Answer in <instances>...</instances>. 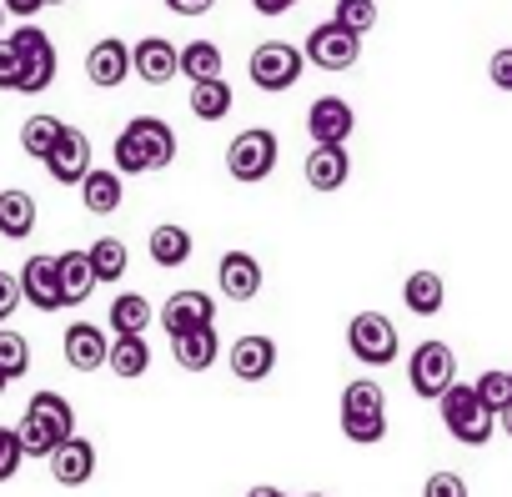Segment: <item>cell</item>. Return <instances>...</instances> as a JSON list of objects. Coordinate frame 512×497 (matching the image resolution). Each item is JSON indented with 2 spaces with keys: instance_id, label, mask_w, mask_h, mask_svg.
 Returning a JSON list of instances; mask_svg holds the SVG:
<instances>
[{
  "instance_id": "ba28073f",
  "label": "cell",
  "mask_w": 512,
  "mask_h": 497,
  "mask_svg": "<svg viewBox=\"0 0 512 497\" xmlns=\"http://www.w3.org/2000/svg\"><path fill=\"white\" fill-rule=\"evenodd\" d=\"M407 382H412V392L417 397H442L447 392V382H457V352L447 347V342H422L417 352H412V362H407Z\"/></svg>"
},
{
  "instance_id": "836d02e7",
  "label": "cell",
  "mask_w": 512,
  "mask_h": 497,
  "mask_svg": "<svg viewBox=\"0 0 512 497\" xmlns=\"http://www.w3.org/2000/svg\"><path fill=\"white\" fill-rule=\"evenodd\" d=\"M61 116H51V111H41V116H31L26 126H21V146H26V156L31 161H41L51 146H56V136H61Z\"/></svg>"
},
{
  "instance_id": "5b68a950",
  "label": "cell",
  "mask_w": 512,
  "mask_h": 497,
  "mask_svg": "<svg viewBox=\"0 0 512 497\" xmlns=\"http://www.w3.org/2000/svg\"><path fill=\"white\" fill-rule=\"evenodd\" d=\"M347 347H352V357H357L362 367H392L402 337H397L392 317H382V312H357V317L347 322Z\"/></svg>"
},
{
  "instance_id": "30bf717a",
  "label": "cell",
  "mask_w": 512,
  "mask_h": 497,
  "mask_svg": "<svg viewBox=\"0 0 512 497\" xmlns=\"http://www.w3.org/2000/svg\"><path fill=\"white\" fill-rule=\"evenodd\" d=\"M357 131V116H352V101L342 96H317L312 111H307V136L317 146H347Z\"/></svg>"
},
{
  "instance_id": "d590c367",
  "label": "cell",
  "mask_w": 512,
  "mask_h": 497,
  "mask_svg": "<svg viewBox=\"0 0 512 497\" xmlns=\"http://www.w3.org/2000/svg\"><path fill=\"white\" fill-rule=\"evenodd\" d=\"M26 372H31V342L6 327V332H0V377L16 382V377H26Z\"/></svg>"
},
{
  "instance_id": "cb8c5ba5",
  "label": "cell",
  "mask_w": 512,
  "mask_h": 497,
  "mask_svg": "<svg viewBox=\"0 0 512 497\" xmlns=\"http://www.w3.org/2000/svg\"><path fill=\"white\" fill-rule=\"evenodd\" d=\"M221 71H226V56H221L216 41H186V46H176V76H186V81H211V76H221Z\"/></svg>"
},
{
  "instance_id": "ab89813d",
  "label": "cell",
  "mask_w": 512,
  "mask_h": 497,
  "mask_svg": "<svg viewBox=\"0 0 512 497\" xmlns=\"http://www.w3.org/2000/svg\"><path fill=\"white\" fill-rule=\"evenodd\" d=\"M16 81H21V56L6 36H0V91H16Z\"/></svg>"
},
{
  "instance_id": "d6a6232c",
  "label": "cell",
  "mask_w": 512,
  "mask_h": 497,
  "mask_svg": "<svg viewBox=\"0 0 512 497\" xmlns=\"http://www.w3.org/2000/svg\"><path fill=\"white\" fill-rule=\"evenodd\" d=\"M26 412H36V417L56 432V442H66V437L76 432V412H71V402H66L61 392H36V397L26 402Z\"/></svg>"
},
{
  "instance_id": "484cf974",
  "label": "cell",
  "mask_w": 512,
  "mask_h": 497,
  "mask_svg": "<svg viewBox=\"0 0 512 497\" xmlns=\"http://www.w3.org/2000/svg\"><path fill=\"white\" fill-rule=\"evenodd\" d=\"M402 302H407L412 317H437L442 302H447V287H442L437 272H412V277L402 282Z\"/></svg>"
},
{
  "instance_id": "7bdbcfd3",
  "label": "cell",
  "mask_w": 512,
  "mask_h": 497,
  "mask_svg": "<svg viewBox=\"0 0 512 497\" xmlns=\"http://www.w3.org/2000/svg\"><path fill=\"white\" fill-rule=\"evenodd\" d=\"M211 6H216V0H166L171 16H206Z\"/></svg>"
},
{
  "instance_id": "6da1fadb",
  "label": "cell",
  "mask_w": 512,
  "mask_h": 497,
  "mask_svg": "<svg viewBox=\"0 0 512 497\" xmlns=\"http://www.w3.org/2000/svg\"><path fill=\"white\" fill-rule=\"evenodd\" d=\"M342 437L357 442V447H372V442L387 437V397L372 377L347 382V392H342Z\"/></svg>"
},
{
  "instance_id": "8992f818",
  "label": "cell",
  "mask_w": 512,
  "mask_h": 497,
  "mask_svg": "<svg viewBox=\"0 0 512 497\" xmlns=\"http://www.w3.org/2000/svg\"><path fill=\"white\" fill-rule=\"evenodd\" d=\"M277 136L267 131V126H251V131H241L231 146H226V171L236 176V181H267L272 171H277Z\"/></svg>"
},
{
  "instance_id": "603a6c76",
  "label": "cell",
  "mask_w": 512,
  "mask_h": 497,
  "mask_svg": "<svg viewBox=\"0 0 512 497\" xmlns=\"http://www.w3.org/2000/svg\"><path fill=\"white\" fill-rule=\"evenodd\" d=\"M31 231H36V196L21 186H6L0 191V236L26 241Z\"/></svg>"
},
{
  "instance_id": "f1b7e54d",
  "label": "cell",
  "mask_w": 512,
  "mask_h": 497,
  "mask_svg": "<svg viewBox=\"0 0 512 497\" xmlns=\"http://www.w3.org/2000/svg\"><path fill=\"white\" fill-rule=\"evenodd\" d=\"M86 262H91V277H96V287L101 282H121L126 277V241L121 236H101V241H91L86 246Z\"/></svg>"
},
{
  "instance_id": "277c9868",
  "label": "cell",
  "mask_w": 512,
  "mask_h": 497,
  "mask_svg": "<svg viewBox=\"0 0 512 497\" xmlns=\"http://www.w3.org/2000/svg\"><path fill=\"white\" fill-rule=\"evenodd\" d=\"M11 46H16V56H21V81H16V91L21 96H41V91H51V81H56V46H51V36L41 31V26H21V31H11L6 36Z\"/></svg>"
},
{
  "instance_id": "52a82bcc",
  "label": "cell",
  "mask_w": 512,
  "mask_h": 497,
  "mask_svg": "<svg viewBox=\"0 0 512 497\" xmlns=\"http://www.w3.org/2000/svg\"><path fill=\"white\" fill-rule=\"evenodd\" d=\"M302 61H312L317 71H352L357 61H362V36H352V31H342L337 21H327V26H312V36H307V46H302Z\"/></svg>"
},
{
  "instance_id": "3957f363",
  "label": "cell",
  "mask_w": 512,
  "mask_h": 497,
  "mask_svg": "<svg viewBox=\"0 0 512 497\" xmlns=\"http://www.w3.org/2000/svg\"><path fill=\"white\" fill-rule=\"evenodd\" d=\"M302 71H307V61H302V51H297L292 41H262V46L251 51V66H246L251 86L267 91V96L292 91V86L302 81Z\"/></svg>"
},
{
  "instance_id": "d4e9b609",
  "label": "cell",
  "mask_w": 512,
  "mask_h": 497,
  "mask_svg": "<svg viewBox=\"0 0 512 497\" xmlns=\"http://www.w3.org/2000/svg\"><path fill=\"white\" fill-rule=\"evenodd\" d=\"M56 282H61V302H66V307H81V302L96 292V277H91L86 252H61V257H56Z\"/></svg>"
},
{
  "instance_id": "74e56055",
  "label": "cell",
  "mask_w": 512,
  "mask_h": 497,
  "mask_svg": "<svg viewBox=\"0 0 512 497\" xmlns=\"http://www.w3.org/2000/svg\"><path fill=\"white\" fill-rule=\"evenodd\" d=\"M21 442H16V432L11 427H0V482H11L16 472H21Z\"/></svg>"
},
{
  "instance_id": "8fae6325",
  "label": "cell",
  "mask_w": 512,
  "mask_h": 497,
  "mask_svg": "<svg viewBox=\"0 0 512 497\" xmlns=\"http://www.w3.org/2000/svg\"><path fill=\"white\" fill-rule=\"evenodd\" d=\"M161 327H166V337H176V332H196V327H216V302H211L206 292H196V287L171 292L166 307H161Z\"/></svg>"
},
{
  "instance_id": "e575fe53",
  "label": "cell",
  "mask_w": 512,
  "mask_h": 497,
  "mask_svg": "<svg viewBox=\"0 0 512 497\" xmlns=\"http://www.w3.org/2000/svg\"><path fill=\"white\" fill-rule=\"evenodd\" d=\"M11 432L21 442V457H51V447H56V432L36 412H21V427H11Z\"/></svg>"
},
{
  "instance_id": "7a4b0ae2",
  "label": "cell",
  "mask_w": 512,
  "mask_h": 497,
  "mask_svg": "<svg viewBox=\"0 0 512 497\" xmlns=\"http://www.w3.org/2000/svg\"><path fill=\"white\" fill-rule=\"evenodd\" d=\"M437 407H442L447 432H452L462 447H482V442L497 432V417L477 402V392H472L467 382H447V392L437 397Z\"/></svg>"
},
{
  "instance_id": "9c48e42d",
  "label": "cell",
  "mask_w": 512,
  "mask_h": 497,
  "mask_svg": "<svg viewBox=\"0 0 512 497\" xmlns=\"http://www.w3.org/2000/svg\"><path fill=\"white\" fill-rule=\"evenodd\" d=\"M41 161H46V176H51V181L76 186V181L91 171V136H86V131H76V126H61L56 146H51Z\"/></svg>"
},
{
  "instance_id": "2e32d148",
  "label": "cell",
  "mask_w": 512,
  "mask_h": 497,
  "mask_svg": "<svg viewBox=\"0 0 512 497\" xmlns=\"http://www.w3.org/2000/svg\"><path fill=\"white\" fill-rule=\"evenodd\" d=\"M216 282H221V297L251 302L256 292H262V262H256L251 252H226L221 267H216Z\"/></svg>"
},
{
  "instance_id": "4fadbf2b",
  "label": "cell",
  "mask_w": 512,
  "mask_h": 497,
  "mask_svg": "<svg viewBox=\"0 0 512 497\" xmlns=\"http://www.w3.org/2000/svg\"><path fill=\"white\" fill-rule=\"evenodd\" d=\"M86 76H91V86L116 91V86L131 76V46H126V41H116V36L96 41V46L86 51Z\"/></svg>"
},
{
  "instance_id": "7c38bea8",
  "label": "cell",
  "mask_w": 512,
  "mask_h": 497,
  "mask_svg": "<svg viewBox=\"0 0 512 497\" xmlns=\"http://www.w3.org/2000/svg\"><path fill=\"white\" fill-rule=\"evenodd\" d=\"M131 76H141L146 86H171L176 81V46L166 36H146L131 46Z\"/></svg>"
},
{
  "instance_id": "681fc988",
  "label": "cell",
  "mask_w": 512,
  "mask_h": 497,
  "mask_svg": "<svg viewBox=\"0 0 512 497\" xmlns=\"http://www.w3.org/2000/svg\"><path fill=\"white\" fill-rule=\"evenodd\" d=\"M307 497H327V492H307Z\"/></svg>"
},
{
  "instance_id": "83f0119b",
  "label": "cell",
  "mask_w": 512,
  "mask_h": 497,
  "mask_svg": "<svg viewBox=\"0 0 512 497\" xmlns=\"http://www.w3.org/2000/svg\"><path fill=\"white\" fill-rule=\"evenodd\" d=\"M151 262H156V267H181V262H191V231L176 226V221L151 226Z\"/></svg>"
},
{
  "instance_id": "44dd1931",
  "label": "cell",
  "mask_w": 512,
  "mask_h": 497,
  "mask_svg": "<svg viewBox=\"0 0 512 497\" xmlns=\"http://www.w3.org/2000/svg\"><path fill=\"white\" fill-rule=\"evenodd\" d=\"M347 176H352L347 146H312V156H307V186L312 191H342Z\"/></svg>"
},
{
  "instance_id": "9a60e30c",
  "label": "cell",
  "mask_w": 512,
  "mask_h": 497,
  "mask_svg": "<svg viewBox=\"0 0 512 497\" xmlns=\"http://www.w3.org/2000/svg\"><path fill=\"white\" fill-rule=\"evenodd\" d=\"M51 477L61 482V487H81V482H91V472H96V447L86 442V437H66V442H56L51 447Z\"/></svg>"
},
{
  "instance_id": "1f68e13d",
  "label": "cell",
  "mask_w": 512,
  "mask_h": 497,
  "mask_svg": "<svg viewBox=\"0 0 512 497\" xmlns=\"http://www.w3.org/2000/svg\"><path fill=\"white\" fill-rule=\"evenodd\" d=\"M472 392H477V402H482L497 422L512 427V377H507V372H482V377L472 382Z\"/></svg>"
},
{
  "instance_id": "4dcf8cb0",
  "label": "cell",
  "mask_w": 512,
  "mask_h": 497,
  "mask_svg": "<svg viewBox=\"0 0 512 497\" xmlns=\"http://www.w3.org/2000/svg\"><path fill=\"white\" fill-rule=\"evenodd\" d=\"M146 327H151V302L141 292H121L111 302V332L116 337H141Z\"/></svg>"
},
{
  "instance_id": "8d00e7d4",
  "label": "cell",
  "mask_w": 512,
  "mask_h": 497,
  "mask_svg": "<svg viewBox=\"0 0 512 497\" xmlns=\"http://www.w3.org/2000/svg\"><path fill=\"white\" fill-rule=\"evenodd\" d=\"M342 31L352 36H367L377 26V0H337V16H332Z\"/></svg>"
},
{
  "instance_id": "7dc6e473",
  "label": "cell",
  "mask_w": 512,
  "mask_h": 497,
  "mask_svg": "<svg viewBox=\"0 0 512 497\" xmlns=\"http://www.w3.org/2000/svg\"><path fill=\"white\" fill-rule=\"evenodd\" d=\"M0 31H6V6H0Z\"/></svg>"
},
{
  "instance_id": "ac0fdd59",
  "label": "cell",
  "mask_w": 512,
  "mask_h": 497,
  "mask_svg": "<svg viewBox=\"0 0 512 497\" xmlns=\"http://www.w3.org/2000/svg\"><path fill=\"white\" fill-rule=\"evenodd\" d=\"M66 362L76 367V372H101L106 367V347H111V337L96 327V322H71V332H66Z\"/></svg>"
},
{
  "instance_id": "e0dca14e",
  "label": "cell",
  "mask_w": 512,
  "mask_h": 497,
  "mask_svg": "<svg viewBox=\"0 0 512 497\" xmlns=\"http://www.w3.org/2000/svg\"><path fill=\"white\" fill-rule=\"evenodd\" d=\"M126 126H131V136L141 141L146 171H166V166L176 161V131H171L161 116H131Z\"/></svg>"
},
{
  "instance_id": "d6986e66",
  "label": "cell",
  "mask_w": 512,
  "mask_h": 497,
  "mask_svg": "<svg viewBox=\"0 0 512 497\" xmlns=\"http://www.w3.org/2000/svg\"><path fill=\"white\" fill-rule=\"evenodd\" d=\"M277 367V342L272 337H236L231 342V377L241 382H262Z\"/></svg>"
},
{
  "instance_id": "ffe728a7",
  "label": "cell",
  "mask_w": 512,
  "mask_h": 497,
  "mask_svg": "<svg viewBox=\"0 0 512 497\" xmlns=\"http://www.w3.org/2000/svg\"><path fill=\"white\" fill-rule=\"evenodd\" d=\"M76 186H81V201H86L91 216H111V211L126 201V181H121V171H111V166H91Z\"/></svg>"
},
{
  "instance_id": "f907efd6",
  "label": "cell",
  "mask_w": 512,
  "mask_h": 497,
  "mask_svg": "<svg viewBox=\"0 0 512 497\" xmlns=\"http://www.w3.org/2000/svg\"><path fill=\"white\" fill-rule=\"evenodd\" d=\"M46 6H61V0H46Z\"/></svg>"
},
{
  "instance_id": "b9f144b4",
  "label": "cell",
  "mask_w": 512,
  "mask_h": 497,
  "mask_svg": "<svg viewBox=\"0 0 512 497\" xmlns=\"http://www.w3.org/2000/svg\"><path fill=\"white\" fill-rule=\"evenodd\" d=\"M492 86H497V91H512V51H507V46L492 56Z\"/></svg>"
},
{
  "instance_id": "f35d334b",
  "label": "cell",
  "mask_w": 512,
  "mask_h": 497,
  "mask_svg": "<svg viewBox=\"0 0 512 497\" xmlns=\"http://www.w3.org/2000/svg\"><path fill=\"white\" fill-rule=\"evenodd\" d=\"M422 497H467V482L457 472H432L427 487H422Z\"/></svg>"
},
{
  "instance_id": "bcb514c9",
  "label": "cell",
  "mask_w": 512,
  "mask_h": 497,
  "mask_svg": "<svg viewBox=\"0 0 512 497\" xmlns=\"http://www.w3.org/2000/svg\"><path fill=\"white\" fill-rule=\"evenodd\" d=\"M246 497H287V492H282V487H267V482H262V487H251Z\"/></svg>"
},
{
  "instance_id": "5bb4252c",
  "label": "cell",
  "mask_w": 512,
  "mask_h": 497,
  "mask_svg": "<svg viewBox=\"0 0 512 497\" xmlns=\"http://www.w3.org/2000/svg\"><path fill=\"white\" fill-rule=\"evenodd\" d=\"M21 302H31L36 312H61V282H56V257H31L21 267Z\"/></svg>"
},
{
  "instance_id": "7402d4cb",
  "label": "cell",
  "mask_w": 512,
  "mask_h": 497,
  "mask_svg": "<svg viewBox=\"0 0 512 497\" xmlns=\"http://www.w3.org/2000/svg\"><path fill=\"white\" fill-rule=\"evenodd\" d=\"M171 357H176V367H186V372H206V367H216V357H221V337H216V327L176 332V337H171Z\"/></svg>"
},
{
  "instance_id": "c3c4849f",
  "label": "cell",
  "mask_w": 512,
  "mask_h": 497,
  "mask_svg": "<svg viewBox=\"0 0 512 497\" xmlns=\"http://www.w3.org/2000/svg\"><path fill=\"white\" fill-rule=\"evenodd\" d=\"M6 387H11V382H6V377H0V397H6Z\"/></svg>"
},
{
  "instance_id": "f546056e",
  "label": "cell",
  "mask_w": 512,
  "mask_h": 497,
  "mask_svg": "<svg viewBox=\"0 0 512 497\" xmlns=\"http://www.w3.org/2000/svg\"><path fill=\"white\" fill-rule=\"evenodd\" d=\"M231 86H226V76H211V81H191V116L196 121H221V116H231Z\"/></svg>"
},
{
  "instance_id": "4316f807",
  "label": "cell",
  "mask_w": 512,
  "mask_h": 497,
  "mask_svg": "<svg viewBox=\"0 0 512 497\" xmlns=\"http://www.w3.org/2000/svg\"><path fill=\"white\" fill-rule=\"evenodd\" d=\"M106 362H111V372H116V377L136 382V377H146V372H151V347H146V337H111Z\"/></svg>"
},
{
  "instance_id": "60d3db41",
  "label": "cell",
  "mask_w": 512,
  "mask_h": 497,
  "mask_svg": "<svg viewBox=\"0 0 512 497\" xmlns=\"http://www.w3.org/2000/svg\"><path fill=\"white\" fill-rule=\"evenodd\" d=\"M16 307H21V282L11 272H0V322H11Z\"/></svg>"
},
{
  "instance_id": "ee69618b",
  "label": "cell",
  "mask_w": 512,
  "mask_h": 497,
  "mask_svg": "<svg viewBox=\"0 0 512 497\" xmlns=\"http://www.w3.org/2000/svg\"><path fill=\"white\" fill-rule=\"evenodd\" d=\"M0 6H6V16H21V21H31L46 0H0Z\"/></svg>"
},
{
  "instance_id": "f6af8a7d",
  "label": "cell",
  "mask_w": 512,
  "mask_h": 497,
  "mask_svg": "<svg viewBox=\"0 0 512 497\" xmlns=\"http://www.w3.org/2000/svg\"><path fill=\"white\" fill-rule=\"evenodd\" d=\"M292 6H297V0H251V11H256V16H287Z\"/></svg>"
}]
</instances>
